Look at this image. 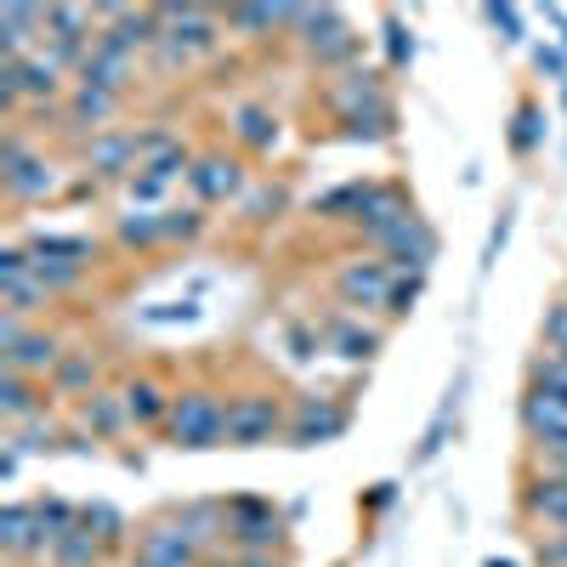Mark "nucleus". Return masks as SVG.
<instances>
[{
  "instance_id": "f257e3e1",
  "label": "nucleus",
  "mask_w": 567,
  "mask_h": 567,
  "mask_svg": "<svg viewBox=\"0 0 567 567\" xmlns=\"http://www.w3.org/2000/svg\"><path fill=\"white\" fill-rule=\"evenodd\" d=\"M159 18H165V40L154 45L159 69H187V63L210 58L216 45H221V29H227V23H221V12L194 7V0H165Z\"/></svg>"
},
{
  "instance_id": "f03ea898",
  "label": "nucleus",
  "mask_w": 567,
  "mask_h": 567,
  "mask_svg": "<svg viewBox=\"0 0 567 567\" xmlns=\"http://www.w3.org/2000/svg\"><path fill=\"white\" fill-rule=\"evenodd\" d=\"M165 437L176 449H227V398L210 392V386H182L176 403H171V420H165Z\"/></svg>"
},
{
  "instance_id": "7ed1b4c3",
  "label": "nucleus",
  "mask_w": 567,
  "mask_h": 567,
  "mask_svg": "<svg viewBox=\"0 0 567 567\" xmlns=\"http://www.w3.org/2000/svg\"><path fill=\"white\" fill-rule=\"evenodd\" d=\"M296 40H301L307 63L323 69V74H347V69H358V58H363V34L347 23L341 7H307Z\"/></svg>"
},
{
  "instance_id": "20e7f679",
  "label": "nucleus",
  "mask_w": 567,
  "mask_h": 567,
  "mask_svg": "<svg viewBox=\"0 0 567 567\" xmlns=\"http://www.w3.org/2000/svg\"><path fill=\"white\" fill-rule=\"evenodd\" d=\"M278 437H290V409L278 403V392L250 386L227 398V449H267Z\"/></svg>"
},
{
  "instance_id": "39448f33",
  "label": "nucleus",
  "mask_w": 567,
  "mask_h": 567,
  "mask_svg": "<svg viewBox=\"0 0 567 567\" xmlns=\"http://www.w3.org/2000/svg\"><path fill=\"white\" fill-rule=\"evenodd\" d=\"M227 539H233V550L239 556H272V550H284V516H278V505L272 499H261V494H233L227 499Z\"/></svg>"
},
{
  "instance_id": "423d86ee",
  "label": "nucleus",
  "mask_w": 567,
  "mask_h": 567,
  "mask_svg": "<svg viewBox=\"0 0 567 567\" xmlns=\"http://www.w3.org/2000/svg\"><path fill=\"white\" fill-rule=\"evenodd\" d=\"M80 159H85V176L91 182H136V171H142V131H103V136H85V148H80Z\"/></svg>"
},
{
  "instance_id": "0eeeda50",
  "label": "nucleus",
  "mask_w": 567,
  "mask_h": 567,
  "mask_svg": "<svg viewBox=\"0 0 567 567\" xmlns=\"http://www.w3.org/2000/svg\"><path fill=\"white\" fill-rule=\"evenodd\" d=\"M347 425H352V409H347L341 398L301 392L296 409H290V443H296V449H323V443L347 437Z\"/></svg>"
},
{
  "instance_id": "6e6552de",
  "label": "nucleus",
  "mask_w": 567,
  "mask_h": 567,
  "mask_svg": "<svg viewBox=\"0 0 567 567\" xmlns=\"http://www.w3.org/2000/svg\"><path fill=\"white\" fill-rule=\"evenodd\" d=\"M392 284H398V267L386 256H352L336 267V296L341 307H386L392 301Z\"/></svg>"
},
{
  "instance_id": "1a4fd4ad",
  "label": "nucleus",
  "mask_w": 567,
  "mask_h": 567,
  "mask_svg": "<svg viewBox=\"0 0 567 567\" xmlns=\"http://www.w3.org/2000/svg\"><path fill=\"white\" fill-rule=\"evenodd\" d=\"M245 159L227 154V148H210L194 159V171H187V194H194V205H227V199H245Z\"/></svg>"
},
{
  "instance_id": "9d476101",
  "label": "nucleus",
  "mask_w": 567,
  "mask_h": 567,
  "mask_svg": "<svg viewBox=\"0 0 567 567\" xmlns=\"http://www.w3.org/2000/svg\"><path fill=\"white\" fill-rule=\"evenodd\" d=\"M199 556L205 550L182 534L176 516H159V523L136 528V539H131V561L136 567H199Z\"/></svg>"
},
{
  "instance_id": "9b49d317",
  "label": "nucleus",
  "mask_w": 567,
  "mask_h": 567,
  "mask_svg": "<svg viewBox=\"0 0 567 567\" xmlns=\"http://www.w3.org/2000/svg\"><path fill=\"white\" fill-rule=\"evenodd\" d=\"M409 216H420V210H414V199L403 194L398 182H369V194H363V210L352 216V233H358L363 245H381L386 233H392V227H403Z\"/></svg>"
},
{
  "instance_id": "f8f14e48",
  "label": "nucleus",
  "mask_w": 567,
  "mask_h": 567,
  "mask_svg": "<svg viewBox=\"0 0 567 567\" xmlns=\"http://www.w3.org/2000/svg\"><path fill=\"white\" fill-rule=\"evenodd\" d=\"M74 80L80 85H103V91H114V97H125L131 80H136V52H125L114 34L97 29V40H91V52H85V63H80Z\"/></svg>"
},
{
  "instance_id": "ddd939ff",
  "label": "nucleus",
  "mask_w": 567,
  "mask_h": 567,
  "mask_svg": "<svg viewBox=\"0 0 567 567\" xmlns=\"http://www.w3.org/2000/svg\"><path fill=\"white\" fill-rule=\"evenodd\" d=\"M0 550L12 561H34V556H52V534H45L34 499H12L0 511Z\"/></svg>"
},
{
  "instance_id": "4468645a",
  "label": "nucleus",
  "mask_w": 567,
  "mask_h": 567,
  "mask_svg": "<svg viewBox=\"0 0 567 567\" xmlns=\"http://www.w3.org/2000/svg\"><path fill=\"white\" fill-rule=\"evenodd\" d=\"M516 420H523V437H528L534 449H556V443H567V398H556V392L523 386Z\"/></svg>"
},
{
  "instance_id": "2eb2a0df",
  "label": "nucleus",
  "mask_w": 567,
  "mask_h": 567,
  "mask_svg": "<svg viewBox=\"0 0 567 567\" xmlns=\"http://www.w3.org/2000/svg\"><path fill=\"white\" fill-rule=\"evenodd\" d=\"M323 103H329V114H336V120L363 114V109H374V103H386V74L369 69V63H358V69H347V74H336V80L323 85Z\"/></svg>"
},
{
  "instance_id": "dca6fc26",
  "label": "nucleus",
  "mask_w": 567,
  "mask_h": 567,
  "mask_svg": "<svg viewBox=\"0 0 567 567\" xmlns=\"http://www.w3.org/2000/svg\"><path fill=\"white\" fill-rule=\"evenodd\" d=\"M374 250H381L398 272H425V267L437 261V233H432V221H425V216H409V221L392 227Z\"/></svg>"
},
{
  "instance_id": "f3484780",
  "label": "nucleus",
  "mask_w": 567,
  "mask_h": 567,
  "mask_svg": "<svg viewBox=\"0 0 567 567\" xmlns=\"http://www.w3.org/2000/svg\"><path fill=\"white\" fill-rule=\"evenodd\" d=\"M63 358H69V347H63L58 329H29L12 352H0V369H18V374H29V381H52Z\"/></svg>"
},
{
  "instance_id": "a211bd4d",
  "label": "nucleus",
  "mask_w": 567,
  "mask_h": 567,
  "mask_svg": "<svg viewBox=\"0 0 567 567\" xmlns=\"http://www.w3.org/2000/svg\"><path fill=\"white\" fill-rule=\"evenodd\" d=\"M194 148L176 136V131H165V125H154V131H142V171L136 176H154V182H187V171H194Z\"/></svg>"
},
{
  "instance_id": "6ab92c4d",
  "label": "nucleus",
  "mask_w": 567,
  "mask_h": 567,
  "mask_svg": "<svg viewBox=\"0 0 567 567\" xmlns=\"http://www.w3.org/2000/svg\"><path fill=\"white\" fill-rule=\"evenodd\" d=\"M523 516L539 528L567 534V477L561 471H534V477H523Z\"/></svg>"
},
{
  "instance_id": "aec40b11",
  "label": "nucleus",
  "mask_w": 567,
  "mask_h": 567,
  "mask_svg": "<svg viewBox=\"0 0 567 567\" xmlns=\"http://www.w3.org/2000/svg\"><path fill=\"white\" fill-rule=\"evenodd\" d=\"M227 136L239 142L245 154H272L278 142H284V120L267 103H239V109L227 114Z\"/></svg>"
},
{
  "instance_id": "412c9836",
  "label": "nucleus",
  "mask_w": 567,
  "mask_h": 567,
  "mask_svg": "<svg viewBox=\"0 0 567 567\" xmlns=\"http://www.w3.org/2000/svg\"><path fill=\"white\" fill-rule=\"evenodd\" d=\"M0 187H7L12 205H40V199H52L58 187H63V171L45 159V154H29L23 165H12L7 176H0Z\"/></svg>"
},
{
  "instance_id": "4be33fe9",
  "label": "nucleus",
  "mask_w": 567,
  "mask_h": 567,
  "mask_svg": "<svg viewBox=\"0 0 567 567\" xmlns=\"http://www.w3.org/2000/svg\"><path fill=\"white\" fill-rule=\"evenodd\" d=\"M120 398H125V414H131V425H159V432H165V420H171V403H176V392L159 381V374H131V381L120 386Z\"/></svg>"
},
{
  "instance_id": "5701e85b",
  "label": "nucleus",
  "mask_w": 567,
  "mask_h": 567,
  "mask_svg": "<svg viewBox=\"0 0 567 567\" xmlns=\"http://www.w3.org/2000/svg\"><path fill=\"white\" fill-rule=\"evenodd\" d=\"M34 34H45V7L7 0L0 7V58H34Z\"/></svg>"
},
{
  "instance_id": "b1692460",
  "label": "nucleus",
  "mask_w": 567,
  "mask_h": 567,
  "mask_svg": "<svg viewBox=\"0 0 567 567\" xmlns=\"http://www.w3.org/2000/svg\"><path fill=\"white\" fill-rule=\"evenodd\" d=\"M114 114H120V97H114V91H103V85H80V80H74L69 109H63V120H69L74 131L103 136V131H114Z\"/></svg>"
},
{
  "instance_id": "393cba45",
  "label": "nucleus",
  "mask_w": 567,
  "mask_h": 567,
  "mask_svg": "<svg viewBox=\"0 0 567 567\" xmlns=\"http://www.w3.org/2000/svg\"><path fill=\"white\" fill-rule=\"evenodd\" d=\"M74 420H80V432L91 437V443H109V437H120L125 425H131V414H125V398L120 392H91V398H80L74 403Z\"/></svg>"
},
{
  "instance_id": "a878e982",
  "label": "nucleus",
  "mask_w": 567,
  "mask_h": 567,
  "mask_svg": "<svg viewBox=\"0 0 567 567\" xmlns=\"http://www.w3.org/2000/svg\"><path fill=\"white\" fill-rule=\"evenodd\" d=\"M34 414H45V381H29L18 369H0V420L18 432Z\"/></svg>"
},
{
  "instance_id": "bb28decb",
  "label": "nucleus",
  "mask_w": 567,
  "mask_h": 567,
  "mask_svg": "<svg viewBox=\"0 0 567 567\" xmlns=\"http://www.w3.org/2000/svg\"><path fill=\"white\" fill-rule=\"evenodd\" d=\"M171 516H176L182 534L194 539L199 550H210L216 539H227V499H221V505H216V499H187V505H176Z\"/></svg>"
},
{
  "instance_id": "cd10ccee",
  "label": "nucleus",
  "mask_w": 567,
  "mask_h": 567,
  "mask_svg": "<svg viewBox=\"0 0 567 567\" xmlns=\"http://www.w3.org/2000/svg\"><path fill=\"white\" fill-rule=\"evenodd\" d=\"M23 250L34 261H74V267L97 261V239H85V233H29Z\"/></svg>"
},
{
  "instance_id": "c85d7f7f",
  "label": "nucleus",
  "mask_w": 567,
  "mask_h": 567,
  "mask_svg": "<svg viewBox=\"0 0 567 567\" xmlns=\"http://www.w3.org/2000/svg\"><path fill=\"white\" fill-rule=\"evenodd\" d=\"M221 23L239 40H272V34H290V7H227Z\"/></svg>"
},
{
  "instance_id": "c756f323",
  "label": "nucleus",
  "mask_w": 567,
  "mask_h": 567,
  "mask_svg": "<svg viewBox=\"0 0 567 567\" xmlns=\"http://www.w3.org/2000/svg\"><path fill=\"white\" fill-rule=\"evenodd\" d=\"M109 550H103V539L91 534V523H85V511H80V523L69 528V534H58L52 539V567H97Z\"/></svg>"
},
{
  "instance_id": "7c9ffc66",
  "label": "nucleus",
  "mask_w": 567,
  "mask_h": 567,
  "mask_svg": "<svg viewBox=\"0 0 567 567\" xmlns=\"http://www.w3.org/2000/svg\"><path fill=\"white\" fill-rule=\"evenodd\" d=\"M69 74L45 58V52H34V58H23V103H58V97H69Z\"/></svg>"
},
{
  "instance_id": "2f4dec72",
  "label": "nucleus",
  "mask_w": 567,
  "mask_h": 567,
  "mask_svg": "<svg viewBox=\"0 0 567 567\" xmlns=\"http://www.w3.org/2000/svg\"><path fill=\"white\" fill-rule=\"evenodd\" d=\"M114 245L120 250H159L165 245V210H125L114 221Z\"/></svg>"
},
{
  "instance_id": "473e14b6",
  "label": "nucleus",
  "mask_w": 567,
  "mask_h": 567,
  "mask_svg": "<svg viewBox=\"0 0 567 567\" xmlns=\"http://www.w3.org/2000/svg\"><path fill=\"white\" fill-rule=\"evenodd\" d=\"M336 125H341L347 142H392V136H398V109H392V97H386V103H374V109H363V114H347V120H336Z\"/></svg>"
},
{
  "instance_id": "72a5a7b5",
  "label": "nucleus",
  "mask_w": 567,
  "mask_h": 567,
  "mask_svg": "<svg viewBox=\"0 0 567 567\" xmlns=\"http://www.w3.org/2000/svg\"><path fill=\"white\" fill-rule=\"evenodd\" d=\"M97 374H103V363L91 358V352H69L63 363H58V374H52V392H63V398H91L97 392Z\"/></svg>"
},
{
  "instance_id": "f704fd0d",
  "label": "nucleus",
  "mask_w": 567,
  "mask_h": 567,
  "mask_svg": "<svg viewBox=\"0 0 567 567\" xmlns=\"http://www.w3.org/2000/svg\"><path fill=\"white\" fill-rule=\"evenodd\" d=\"M329 347H336V358H347V363H369L374 352H381V329H369L358 318H341L336 329H329Z\"/></svg>"
},
{
  "instance_id": "c9c22d12",
  "label": "nucleus",
  "mask_w": 567,
  "mask_h": 567,
  "mask_svg": "<svg viewBox=\"0 0 567 567\" xmlns=\"http://www.w3.org/2000/svg\"><path fill=\"white\" fill-rule=\"evenodd\" d=\"M363 194H369L363 176H358V182H341V187H329V194L312 199V216H318V221H347V227H352V216L363 210Z\"/></svg>"
},
{
  "instance_id": "e433bc0d",
  "label": "nucleus",
  "mask_w": 567,
  "mask_h": 567,
  "mask_svg": "<svg viewBox=\"0 0 567 567\" xmlns=\"http://www.w3.org/2000/svg\"><path fill=\"white\" fill-rule=\"evenodd\" d=\"M52 301H58V296L45 290V284H40L34 272H29V278H12V284H0V307L18 312V318H34V312H45Z\"/></svg>"
},
{
  "instance_id": "4c0bfd02",
  "label": "nucleus",
  "mask_w": 567,
  "mask_h": 567,
  "mask_svg": "<svg viewBox=\"0 0 567 567\" xmlns=\"http://www.w3.org/2000/svg\"><path fill=\"white\" fill-rule=\"evenodd\" d=\"M7 443H18V454H52V449H63L69 437H63V425H58V420L34 414L29 425H18V432H12Z\"/></svg>"
},
{
  "instance_id": "58836bf2",
  "label": "nucleus",
  "mask_w": 567,
  "mask_h": 567,
  "mask_svg": "<svg viewBox=\"0 0 567 567\" xmlns=\"http://www.w3.org/2000/svg\"><path fill=\"white\" fill-rule=\"evenodd\" d=\"M545 109L539 103H523V109H516V120H511V148L516 154H539L545 148Z\"/></svg>"
},
{
  "instance_id": "ea45409f",
  "label": "nucleus",
  "mask_w": 567,
  "mask_h": 567,
  "mask_svg": "<svg viewBox=\"0 0 567 567\" xmlns=\"http://www.w3.org/2000/svg\"><path fill=\"white\" fill-rule=\"evenodd\" d=\"M239 210H245V221H272L278 210H290V187L284 182H256Z\"/></svg>"
},
{
  "instance_id": "a19ab883",
  "label": "nucleus",
  "mask_w": 567,
  "mask_h": 567,
  "mask_svg": "<svg viewBox=\"0 0 567 567\" xmlns=\"http://www.w3.org/2000/svg\"><path fill=\"white\" fill-rule=\"evenodd\" d=\"M205 233V205H165V245H194Z\"/></svg>"
},
{
  "instance_id": "79ce46f5",
  "label": "nucleus",
  "mask_w": 567,
  "mask_h": 567,
  "mask_svg": "<svg viewBox=\"0 0 567 567\" xmlns=\"http://www.w3.org/2000/svg\"><path fill=\"white\" fill-rule=\"evenodd\" d=\"M85 523H91V534H97L103 539V550H120L125 539H131V528H125V516L114 511V505H85Z\"/></svg>"
},
{
  "instance_id": "37998d69",
  "label": "nucleus",
  "mask_w": 567,
  "mask_h": 567,
  "mask_svg": "<svg viewBox=\"0 0 567 567\" xmlns=\"http://www.w3.org/2000/svg\"><path fill=\"white\" fill-rule=\"evenodd\" d=\"M528 386L567 398V352H539V358L528 363Z\"/></svg>"
},
{
  "instance_id": "c03bdc74",
  "label": "nucleus",
  "mask_w": 567,
  "mask_h": 567,
  "mask_svg": "<svg viewBox=\"0 0 567 567\" xmlns=\"http://www.w3.org/2000/svg\"><path fill=\"white\" fill-rule=\"evenodd\" d=\"M34 511H40V523H45V534H69L74 523H80V511L85 505H69V499H58V494H45V499H34Z\"/></svg>"
},
{
  "instance_id": "a18cd8bd",
  "label": "nucleus",
  "mask_w": 567,
  "mask_h": 567,
  "mask_svg": "<svg viewBox=\"0 0 567 567\" xmlns=\"http://www.w3.org/2000/svg\"><path fill=\"white\" fill-rule=\"evenodd\" d=\"M34 278H40L52 296H69L74 284L85 278V267H74V261H34Z\"/></svg>"
},
{
  "instance_id": "49530a36",
  "label": "nucleus",
  "mask_w": 567,
  "mask_h": 567,
  "mask_svg": "<svg viewBox=\"0 0 567 567\" xmlns=\"http://www.w3.org/2000/svg\"><path fill=\"white\" fill-rule=\"evenodd\" d=\"M0 109L18 120L23 109V58H0Z\"/></svg>"
},
{
  "instance_id": "de8ad7c7",
  "label": "nucleus",
  "mask_w": 567,
  "mask_h": 567,
  "mask_svg": "<svg viewBox=\"0 0 567 567\" xmlns=\"http://www.w3.org/2000/svg\"><path fill=\"white\" fill-rule=\"evenodd\" d=\"M420 290H425V272H398L392 301H386V318H409V312H414V301H420Z\"/></svg>"
},
{
  "instance_id": "09e8293b",
  "label": "nucleus",
  "mask_w": 567,
  "mask_h": 567,
  "mask_svg": "<svg viewBox=\"0 0 567 567\" xmlns=\"http://www.w3.org/2000/svg\"><path fill=\"white\" fill-rule=\"evenodd\" d=\"M381 34H386V63H392V69H409V63H414V34H409V23H403V18H386Z\"/></svg>"
},
{
  "instance_id": "8fccbe9b",
  "label": "nucleus",
  "mask_w": 567,
  "mask_h": 567,
  "mask_svg": "<svg viewBox=\"0 0 567 567\" xmlns=\"http://www.w3.org/2000/svg\"><path fill=\"white\" fill-rule=\"evenodd\" d=\"M539 341H545V352H567V296L545 307V318H539Z\"/></svg>"
},
{
  "instance_id": "3c124183",
  "label": "nucleus",
  "mask_w": 567,
  "mask_h": 567,
  "mask_svg": "<svg viewBox=\"0 0 567 567\" xmlns=\"http://www.w3.org/2000/svg\"><path fill=\"white\" fill-rule=\"evenodd\" d=\"M483 18L499 29V40H511V45H523L528 34H523V12H516V7H499V0H494V7H483Z\"/></svg>"
},
{
  "instance_id": "603ef678",
  "label": "nucleus",
  "mask_w": 567,
  "mask_h": 567,
  "mask_svg": "<svg viewBox=\"0 0 567 567\" xmlns=\"http://www.w3.org/2000/svg\"><path fill=\"white\" fill-rule=\"evenodd\" d=\"M539 567H567V534H545L539 539Z\"/></svg>"
},
{
  "instance_id": "864d4df0",
  "label": "nucleus",
  "mask_w": 567,
  "mask_h": 567,
  "mask_svg": "<svg viewBox=\"0 0 567 567\" xmlns=\"http://www.w3.org/2000/svg\"><path fill=\"white\" fill-rule=\"evenodd\" d=\"M534 63H539V74H550V80H567V63H561V52H556V45H539V52H534Z\"/></svg>"
},
{
  "instance_id": "5fc2aeb1",
  "label": "nucleus",
  "mask_w": 567,
  "mask_h": 567,
  "mask_svg": "<svg viewBox=\"0 0 567 567\" xmlns=\"http://www.w3.org/2000/svg\"><path fill=\"white\" fill-rule=\"evenodd\" d=\"M176 318H194V301H171V307L148 312V323H176Z\"/></svg>"
},
{
  "instance_id": "6e6d98bb",
  "label": "nucleus",
  "mask_w": 567,
  "mask_h": 567,
  "mask_svg": "<svg viewBox=\"0 0 567 567\" xmlns=\"http://www.w3.org/2000/svg\"><path fill=\"white\" fill-rule=\"evenodd\" d=\"M290 347H296V358H318V336H312V329H290Z\"/></svg>"
},
{
  "instance_id": "4d7b16f0",
  "label": "nucleus",
  "mask_w": 567,
  "mask_h": 567,
  "mask_svg": "<svg viewBox=\"0 0 567 567\" xmlns=\"http://www.w3.org/2000/svg\"><path fill=\"white\" fill-rule=\"evenodd\" d=\"M392 499H398V488H392V483H381V488H374V494H369V511H386Z\"/></svg>"
},
{
  "instance_id": "13d9d810",
  "label": "nucleus",
  "mask_w": 567,
  "mask_h": 567,
  "mask_svg": "<svg viewBox=\"0 0 567 567\" xmlns=\"http://www.w3.org/2000/svg\"><path fill=\"white\" fill-rule=\"evenodd\" d=\"M227 567H284V561L278 556H233Z\"/></svg>"
},
{
  "instance_id": "bf43d9fd",
  "label": "nucleus",
  "mask_w": 567,
  "mask_h": 567,
  "mask_svg": "<svg viewBox=\"0 0 567 567\" xmlns=\"http://www.w3.org/2000/svg\"><path fill=\"white\" fill-rule=\"evenodd\" d=\"M483 567H516V561H505V556H488V561H483Z\"/></svg>"
},
{
  "instance_id": "052dcab7",
  "label": "nucleus",
  "mask_w": 567,
  "mask_h": 567,
  "mask_svg": "<svg viewBox=\"0 0 567 567\" xmlns=\"http://www.w3.org/2000/svg\"><path fill=\"white\" fill-rule=\"evenodd\" d=\"M131 567H136V561H131Z\"/></svg>"
},
{
  "instance_id": "680f3d73",
  "label": "nucleus",
  "mask_w": 567,
  "mask_h": 567,
  "mask_svg": "<svg viewBox=\"0 0 567 567\" xmlns=\"http://www.w3.org/2000/svg\"><path fill=\"white\" fill-rule=\"evenodd\" d=\"M221 567H227V561H221Z\"/></svg>"
}]
</instances>
